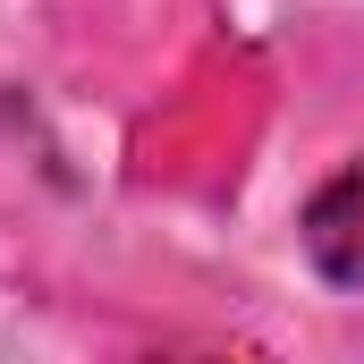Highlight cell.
<instances>
[{
  "label": "cell",
  "instance_id": "1",
  "mask_svg": "<svg viewBox=\"0 0 364 364\" xmlns=\"http://www.w3.org/2000/svg\"><path fill=\"white\" fill-rule=\"evenodd\" d=\"M305 255H314L322 279L364 288V161H348L339 178L305 203Z\"/></svg>",
  "mask_w": 364,
  "mask_h": 364
}]
</instances>
